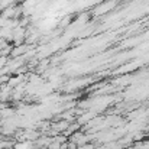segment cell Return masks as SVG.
I'll list each match as a JSON object with an SVG mask.
<instances>
[{
  "mask_svg": "<svg viewBox=\"0 0 149 149\" xmlns=\"http://www.w3.org/2000/svg\"><path fill=\"white\" fill-rule=\"evenodd\" d=\"M15 149H35L33 141H23V142H20V143H16Z\"/></svg>",
  "mask_w": 149,
  "mask_h": 149,
  "instance_id": "1",
  "label": "cell"
}]
</instances>
